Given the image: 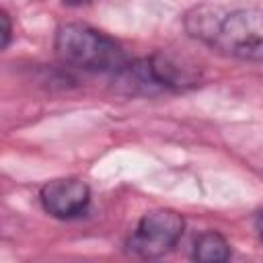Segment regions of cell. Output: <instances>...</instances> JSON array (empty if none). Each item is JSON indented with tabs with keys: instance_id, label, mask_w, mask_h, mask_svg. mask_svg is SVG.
I'll return each mask as SVG.
<instances>
[{
	"instance_id": "8992f818",
	"label": "cell",
	"mask_w": 263,
	"mask_h": 263,
	"mask_svg": "<svg viewBox=\"0 0 263 263\" xmlns=\"http://www.w3.org/2000/svg\"><path fill=\"white\" fill-rule=\"evenodd\" d=\"M12 41V21L6 12L0 10V51L6 49Z\"/></svg>"
},
{
	"instance_id": "7a4b0ae2",
	"label": "cell",
	"mask_w": 263,
	"mask_h": 263,
	"mask_svg": "<svg viewBox=\"0 0 263 263\" xmlns=\"http://www.w3.org/2000/svg\"><path fill=\"white\" fill-rule=\"evenodd\" d=\"M53 49L60 62L66 66L95 74L119 76L132 62L125 49L113 37L82 23L62 25L55 31Z\"/></svg>"
},
{
	"instance_id": "277c9868",
	"label": "cell",
	"mask_w": 263,
	"mask_h": 263,
	"mask_svg": "<svg viewBox=\"0 0 263 263\" xmlns=\"http://www.w3.org/2000/svg\"><path fill=\"white\" fill-rule=\"evenodd\" d=\"M43 210L58 220L80 218L90 203V187L80 179H53L39 191Z\"/></svg>"
},
{
	"instance_id": "6da1fadb",
	"label": "cell",
	"mask_w": 263,
	"mask_h": 263,
	"mask_svg": "<svg viewBox=\"0 0 263 263\" xmlns=\"http://www.w3.org/2000/svg\"><path fill=\"white\" fill-rule=\"evenodd\" d=\"M185 29L224 55L259 62L263 53V27L259 8L224 10L218 6H197L187 12Z\"/></svg>"
},
{
	"instance_id": "3957f363",
	"label": "cell",
	"mask_w": 263,
	"mask_h": 263,
	"mask_svg": "<svg viewBox=\"0 0 263 263\" xmlns=\"http://www.w3.org/2000/svg\"><path fill=\"white\" fill-rule=\"evenodd\" d=\"M185 220L175 210H152L144 214L129 234L125 247L127 253L140 259H158L175 249L183 236Z\"/></svg>"
},
{
	"instance_id": "52a82bcc",
	"label": "cell",
	"mask_w": 263,
	"mask_h": 263,
	"mask_svg": "<svg viewBox=\"0 0 263 263\" xmlns=\"http://www.w3.org/2000/svg\"><path fill=\"white\" fill-rule=\"evenodd\" d=\"M64 4H68V6H80V4H86L88 0H62Z\"/></svg>"
},
{
	"instance_id": "5b68a950",
	"label": "cell",
	"mask_w": 263,
	"mask_h": 263,
	"mask_svg": "<svg viewBox=\"0 0 263 263\" xmlns=\"http://www.w3.org/2000/svg\"><path fill=\"white\" fill-rule=\"evenodd\" d=\"M191 257L201 263H222L230 259V245L220 232L208 230L195 240Z\"/></svg>"
}]
</instances>
